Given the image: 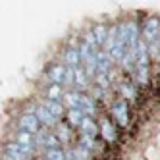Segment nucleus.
I'll return each mask as SVG.
<instances>
[{
  "label": "nucleus",
  "instance_id": "nucleus-1",
  "mask_svg": "<svg viewBox=\"0 0 160 160\" xmlns=\"http://www.w3.org/2000/svg\"><path fill=\"white\" fill-rule=\"evenodd\" d=\"M112 116L116 120V123L120 128H129V104L125 98H118L116 102L112 104Z\"/></svg>",
  "mask_w": 160,
  "mask_h": 160
},
{
  "label": "nucleus",
  "instance_id": "nucleus-2",
  "mask_svg": "<svg viewBox=\"0 0 160 160\" xmlns=\"http://www.w3.org/2000/svg\"><path fill=\"white\" fill-rule=\"evenodd\" d=\"M160 37V18L158 16H151L148 19H145L143 23V41L148 42H154Z\"/></svg>",
  "mask_w": 160,
  "mask_h": 160
},
{
  "label": "nucleus",
  "instance_id": "nucleus-3",
  "mask_svg": "<svg viewBox=\"0 0 160 160\" xmlns=\"http://www.w3.org/2000/svg\"><path fill=\"white\" fill-rule=\"evenodd\" d=\"M18 129L25 131V133H31V135H37L41 131V122H39V118L35 114L25 112V114H21V118L18 122Z\"/></svg>",
  "mask_w": 160,
  "mask_h": 160
},
{
  "label": "nucleus",
  "instance_id": "nucleus-4",
  "mask_svg": "<svg viewBox=\"0 0 160 160\" xmlns=\"http://www.w3.org/2000/svg\"><path fill=\"white\" fill-rule=\"evenodd\" d=\"M112 66H114V60L110 58V54L106 50H100L97 54V73H110Z\"/></svg>",
  "mask_w": 160,
  "mask_h": 160
},
{
  "label": "nucleus",
  "instance_id": "nucleus-5",
  "mask_svg": "<svg viewBox=\"0 0 160 160\" xmlns=\"http://www.w3.org/2000/svg\"><path fill=\"white\" fill-rule=\"evenodd\" d=\"M35 116L39 118V122L42 123V125H47V128H54L56 123H58V118H54L52 114L44 108L42 104H39V106H35Z\"/></svg>",
  "mask_w": 160,
  "mask_h": 160
},
{
  "label": "nucleus",
  "instance_id": "nucleus-6",
  "mask_svg": "<svg viewBox=\"0 0 160 160\" xmlns=\"http://www.w3.org/2000/svg\"><path fill=\"white\" fill-rule=\"evenodd\" d=\"M48 77H50V83L52 85H64V75H66V66L60 64H52L48 70H47Z\"/></svg>",
  "mask_w": 160,
  "mask_h": 160
},
{
  "label": "nucleus",
  "instance_id": "nucleus-7",
  "mask_svg": "<svg viewBox=\"0 0 160 160\" xmlns=\"http://www.w3.org/2000/svg\"><path fill=\"white\" fill-rule=\"evenodd\" d=\"M64 60H66V66H70V68H79V64H83L81 54H79L77 48H68L64 52Z\"/></svg>",
  "mask_w": 160,
  "mask_h": 160
},
{
  "label": "nucleus",
  "instance_id": "nucleus-8",
  "mask_svg": "<svg viewBox=\"0 0 160 160\" xmlns=\"http://www.w3.org/2000/svg\"><path fill=\"white\" fill-rule=\"evenodd\" d=\"M85 116H87V114H83L81 110H75V108H73V110H68V114H66L68 125H72V128H81Z\"/></svg>",
  "mask_w": 160,
  "mask_h": 160
},
{
  "label": "nucleus",
  "instance_id": "nucleus-9",
  "mask_svg": "<svg viewBox=\"0 0 160 160\" xmlns=\"http://www.w3.org/2000/svg\"><path fill=\"white\" fill-rule=\"evenodd\" d=\"M73 72H75V89L77 91H83L89 87V79H87V72H85V68L83 66H79V68H73Z\"/></svg>",
  "mask_w": 160,
  "mask_h": 160
},
{
  "label": "nucleus",
  "instance_id": "nucleus-10",
  "mask_svg": "<svg viewBox=\"0 0 160 160\" xmlns=\"http://www.w3.org/2000/svg\"><path fill=\"white\" fill-rule=\"evenodd\" d=\"M81 133L87 135V137H93V139L98 135V125L95 123V120L91 118V116H85V120L81 123Z\"/></svg>",
  "mask_w": 160,
  "mask_h": 160
},
{
  "label": "nucleus",
  "instance_id": "nucleus-11",
  "mask_svg": "<svg viewBox=\"0 0 160 160\" xmlns=\"http://www.w3.org/2000/svg\"><path fill=\"white\" fill-rule=\"evenodd\" d=\"M93 35H95V39H97V44H98V47H104L106 41H108V35H110V29H108L104 23H98V25H95V29H93Z\"/></svg>",
  "mask_w": 160,
  "mask_h": 160
},
{
  "label": "nucleus",
  "instance_id": "nucleus-12",
  "mask_svg": "<svg viewBox=\"0 0 160 160\" xmlns=\"http://www.w3.org/2000/svg\"><path fill=\"white\" fill-rule=\"evenodd\" d=\"M42 106L47 108L54 118H58V120L64 116V114H68V112L64 110V106H62V102H56V100H44V102H42Z\"/></svg>",
  "mask_w": 160,
  "mask_h": 160
},
{
  "label": "nucleus",
  "instance_id": "nucleus-13",
  "mask_svg": "<svg viewBox=\"0 0 160 160\" xmlns=\"http://www.w3.org/2000/svg\"><path fill=\"white\" fill-rule=\"evenodd\" d=\"M100 133H102V137H104V141L108 143V145H112V143H116V129H114V125L106 120V122H102V128H100Z\"/></svg>",
  "mask_w": 160,
  "mask_h": 160
},
{
  "label": "nucleus",
  "instance_id": "nucleus-14",
  "mask_svg": "<svg viewBox=\"0 0 160 160\" xmlns=\"http://www.w3.org/2000/svg\"><path fill=\"white\" fill-rule=\"evenodd\" d=\"M62 97H64L62 85H50V87H48V91H47V100H56V102H60Z\"/></svg>",
  "mask_w": 160,
  "mask_h": 160
},
{
  "label": "nucleus",
  "instance_id": "nucleus-15",
  "mask_svg": "<svg viewBox=\"0 0 160 160\" xmlns=\"http://www.w3.org/2000/svg\"><path fill=\"white\" fill-rule=\"evenodd\" d=\"M62 141L58 139V135L56 133H47V137H44V147H47V151H52V148H60L58 145H60Z\"/></svg>",
  "mask_w": 160,
  "mask_h": 160
},
{
  "label": "nucleus",
  "instance_id": "nucleus-16",
  "mask_svg": "<svg viewBox=\"0 0 160 160\" xmlns=\"http://www.w3.org/2000/svg\"><path fill=\"white\" fill-rule=\"evenodd\" d=\"M108 77H110V73H97V75H95V87L104 89V91H106V89L110 87Z\"/></svg>",
  "mask_w": 160,
  "mask_h": 160
},
{
  "label": "nucleus",
  "instance_id": "nucleus-17",
  "mask_svg": "<svg viewBox=\"0 0 160 160\" xmlns=\"http://www.w3.org/2000/svg\"><path fill=\"white\" fill-rule=\"evenodd\" d=\"M44 160H66V152L62 148H52V151H47Z\"/></svg>",
  "mask_w": 160,
  "mask_h": 160
},
{
  "label": "nucleus",
  "instance_id": "nucleus-18",
  "mask_svg": "<svg viewBox=\"0 0 160 160\" xmlns=\"http://www.w3.org/2000/svg\"><path fill=\"white\" fill-rule=\"evenodd\" d=\"M33 135L31 133H25V131H19L18 133V139H16V143H19L21 147H33Z\"/></svg>",
  "mask_w": 160,
  "mask_h": 160
},
{
  "label": "nucleus",
  "instance_id": "nucleus-19",
  "mask_svg": "<svg viewBox=\"0 0 160 160\" xmlns=\"http://www.w3.org/2000/svg\"><path fill=\"white\" fill-rule=\"evenodd\" d=\"M158 42H160V37H158Z\"/></svg>",
  "mask_w": 160,
  "mask_h": 160
}]
</instances>
